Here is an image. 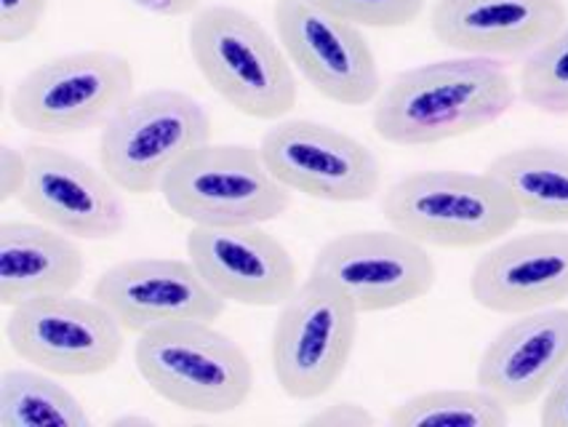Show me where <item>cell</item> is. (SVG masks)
I'll return each instance as SVG.
<instances>
[{"instance_id": "obj_24", "label": "cell", "mask_w": 568, "mask_h": 427, "mask_svg": "<svg viewBox=\"0 0 568 427\" xmlns=\"http://www.w3.org/2000/svg\"><path fill=\"white\" fill-rule=\"evenodd\" d=\"M361 30H400L425 14L427 0H310Z\"/></svg>"}, {"instance_id": "obj_27", "label": "cell", "mask_w": 568, "mask_h": 427, "mask_svg": "<svg viewBox=\"0 0 568 427\" xmlns=\"http://www.w3.org/2000/svg\"><path fill=\"white\" fill-rule=\"evenodd\" d=\"M310 427H374L376 417L363 404L355 400H336V404L323 406L305 419Z\"/></svg>"}, {"instance_id": "obj_19", "label": "cell", "mask_w": 568, "mask_h": 427, "mask_svg": "<svg viewBox=\"0 0 568 427\" xmlns=\"http://www.w3.org/2000/svg\"><path fill=\"white\" fill-rule=\"evenodd\" d=\"M85 256L78 238L32 220L0 222V305L54 294H70L83 284Z\"/></svg>"}, {"instance_id": "obj_11", "label": "cell", "mask_w": 568, "mask_h": 427, "mask_svg": "<svg viewBox=\"0 0 568 427\" xmlns=\"http://www.w3.org/2000/svg\"><path fill=\"white\" fill-rule=\"evenodd\" d=\"M273 22L296 75L315 94L342 108H366L379 100L385 89L379 62L358 24L310 0H275Z\"/></svg>"}, {"instance_id": "obj_4", "label": "cell", "mask_w": 568, "mask_h": 427, "mask_svg": "<svg viewBox=\"0 0 568 427\" xmlns=\"http://www.w3.org/2000/svg\"><path fill=\"white\" fill-rule=\"evenodd\" d=\"M134 366L144 385L193 414H230L254 393V364L214 324H176L139 334Z\"/></svg>"}, {"instance_id": "obj_21", "label": "cell", "mask_w": 568, "mask_h": 427, "mask_svg": "<svg viewBox=\"0 0 568 427\" xmlns=\"http://www.w3.org/2000/svg\"><path fill=\"white\" fill-rule=\"evenodd\" d=\"M81 398L43 369L0 374V427H89Z\"/></svg>"}, {"instance_id": "obj_8", "label": "cell", "mask_w": 568, "mask_h": 427, "mask_svg": "<svg viewBox=\"0 0 568 427\" xmlns=\"http://www.w3.org/2000/svg\"><path fill=\"white\" fill-rule=\"evenodd\" d=\"M361 313L332 286L310 278L281 305L270 342L275 383L292 400L334 390L353 358Z\"/></svg>"}, {"instance_id": "obj_17", "label": "cell", "mask_w": 568, "mask_h": 427, "mask_svg": "<svg viewBox=\"0 0 568 427\" xmlns=\"http://www.w3.org/2000/svg\"><path fill=\"white\" fill-rule=\"evenodd\" d=\"M568 366V307L515 315L486 345L475 385L494 393L507 409H526L545 398Z\"/></svg>"}, {"instance_id": "obj_7", "label": "cell", "mask_w": 568, "mask_h": 427, "mask_svg": "<svg viewBox=\"0 0 568 427\" xmlns=\"http://www.w3.org/2000/svg\"><path fill=\"white\" fill-rule=\"evenodd\" d=\"M131 59L115 51H72L19 78L9 110L30 134L68 136L102 129L136 94Z\"/></svg>"}, {"instance_id": "obj_28", "label": "cell", "mask_w": 568, "mask_h": 427, "mask_svg": "<svg viewBox=\"0 0 568 427\" xmlns=\"http://www.w3.org/2000/svg\"><path fill=\"white\" fill-rule=\"evenodd\" d=\"M539 423L545 427H568V366L541 398Z\"/></svg>"}, {"instance_id": "obj_22", "label": "cell", "mask_w": 568, "mask_h": 427, "mask_svg": "<svg viewBox=\"0 0 568 427\" xmlns=\"http://www.w3.org/2000/svg\"><path fill=\"white\" fill-rule=\"evenodd\" d=\"M393 427H505L507 409L494 393L475 387H433L393 406Z\"/></svg>"}, {"instance_id": "obj_25", "label": "cell", "mask_w": 568, "mask_h": 427, "mask_svg": "<svg viewBox=\"0 0 568 427\" xmlns=\"http://www.w3.org/2000/svg\"><path fill=\"white\" fill-rule=\"evenodd\" d=\"M49 0H0V41L22 43L41 30Z\"/></svg>"}, {"instance_id": "obj_1", "label": "cell", "mask_w": 568, "mask_h": 427, "mask_svg": "<svg viewBox=\"0 0 568 427\" xmlns=\"http://www.w3.org/2000/svg\"><path fill=\"white\" fill-rule=\"evenodd\" d=\"M515 96L510 72L497 59H438L403 70L382 89L372 126L395 148H427L494 126Z\"/></svg>"}, {"instance_id": "obj_9", "label": "cell", "mask_w": 568, "mask_h": 427, "mask_svg": "<svg viewBox=\"0 0 568 427\" xmlns=\"http://www.w3.org/2000/svg\"><path fill=\"white\" fill-rule=\"evenodd\" d=\"M310 278L339 292L361 315H372L425 299L438 281V265L430 248L400 230H349L323 243Z\"/></svg>"}, {"instance_id": "obj_20", "label": "cell", "mask_w": 568, "mask_h": 427, "mask_svg": "<svg viewBox=\"0 0 568 427\" xmlns=\"http://www.w3.org/2000/svg\"><path fill=\"white\" fill-rule=\"evenodd\" d=\"M510 195L520 220L547 227L568 225V150L528 144L499 153L486 166Z\"/></svg>"}, {"instance_id": "obj_15", "label": "cell", "mask_w": 568, "mask_h": 427, "mask_svg": "<svg viewBox=\"0 0 568 427\" xmlns=\"http://www.w3.org/2000/svg\"><path fill=\"white\" fill-rule=\"evenodd\" d=\"M184 252L224 302L281 307L300 288L294 254L264 225L193 227Z\"/></svg>"}, {"instance_id": "obj_18", "label": "cell", "mask_w": 568, "mask_h": 427, "mask_svg": "<svg viewBox=\"0 0 568 427\" xmlns=\"http://www.w3.org/2000/svg\"><path fill=\"white\" fill-rule=\"evenodd\" d=\"M568 24L564 0H435V41L465 57H528Z\"/></svg>"}, {"instance_id": "obj_13", "label": "cell", "mask_w": 568, "mask_h": 427, "mask_svg": "<svg viewBox=\"0 0 568 427\" xmlns=\"http://www.w3.org/2000/svg\"><path fill=\"white\" fill-rule=\"evenodd\" d=\"M91 297L102 302L134 337L195 321L214 324L227 307L193 262L174 256H131L115 262L99 275Z\"/></svg>"}, {"instance_id": "obj_16", "label": "cell", "mask_w": 568, "mask_h": 427, "mask_svg": "<svg viewBox=\"0 0 568 427\" xmlns=\"http://www.w3.org/2000/svg\"><path fill=\"white\" fill-rule=\"evenodd\" d=\"M470 297L497 315H524L568 299V230H534L497 241L475 262Z\"/></svg>"}, {"instance_id": "obj_12", "label": "cell", "mask_w": 568, "mask_h": 427, "mask_svg": "<svg viewBox=\"0 0 568 427\" xmlns=\"http://www.w3.org/2000/svg\"><path fill=\"white\" fill-rule=\"evenodd\" d=\"M260 153L283 187L313 201L366 203L382 193L379 157L328 123L277 121L264 131Z\"/></svg>"}, {"instance_id": "obj_23", "label": "cell", "mask_w": 568, "mask_h": 427, "mask_svg": "<svg viewBox=\"0 0 568 427\" xmlns=\"http://www.w3.org/2000/svg\"><path fill=\"white\" fill-rule=\"evenodd\" d=\"M518 91L537 113L568 115V24L526 57Z\"/></svg>"}, {"instance_id": "obj_5", "label": "cell", "mask_w": 568, "mask_h": 427, "mask_svg": "<svg viewBox=\"0 0 568 427\" xmlns=\"http://www.w3.org/2000/svg\"><path fill=\"white\" fill-rule=\"evenodd\" d=\"M214 136L206 104L180 89L139 91L102 126L99 169L125 195L161 193L169 171Z\"/></svg>"}, {"instance_id": "obj_26", "label": "cell", "mask_w": 568, "mask_h": 427, "mask_svg": "<svg viewBox=\"0 0 568 427\" xmlns=\"http://www.w3.org/2000/svg\"><path fill=\"white\" fill-rule=\"evenodd\" d=\"M30 174V155L28 148H14L3 144L0 148V203L19 201L24 182Z\"/></svg>"}, {"instance_id": "obj_3", "label": "cell", "mask_w": 568, "mask_h": 427, "mask_svg": "<svg viewBox=\"0 0 568 427\" xmlns=\"http://www.w3.org/2000/svg\"><path fill=\"white\" fill-rule=\"evenodd\" d=\"M387 225L427 248L470 252L518 227L520 214L488 171L427 169L400 176L382 199Z\"/></svg>"}, {"instance_id": "obj_14", "label": "cell", "mask_w": 568, "mask_h": 427, "mask_svg": "<svg viewBox=\"0 0 568 427\" xmlns=\"http://www.w3.org/2000/svg\"><path fill=\"white\" fill-rule=\"evenodd\" d=\"M30 174L19 203L32 220L78 241H110L125 230L123 190L68 150L30 144Z\"/></svg>"}, {"instance_id": "obj_10", "label": "cell", "mask_w": 568, "mask_h": 427, "mask_svg": "<svg viewBox=\"0 0 568 427\" xmlns=\"http://www.w3.org/2000/svg\"><path fill=\"white\" fill-rule=\"evenodd\" d=\"M129 332L102 302L54 294L11 307L6 339L14 356L57 377H99L118 366Z\"/></svg>"}, {"instance_id": "obj_2", "label": "cell", "mask_w": 568, "mask_h": 427, "mask_svg": "<svg viewBox=\"0 0 568 427\" xmlns=\"http://www.w3.org/2000/svg\"><path fill=\"white\" fill-rule=\"evenodd\" d=\"M195 70L222 102L254 121H281L300 102V78L277 38L248 11L203 6L187 28Z\"/></svg>"}, {"instance_id": "obj_6", "label": "cell", "mask_w": 568, "mask_h": 427, "mask_svg": "<svg viewBox=\"0 0 568 427\" xmlns=\"http://www.w3.org/2000/svg\"><path fill=\"white\" fill-rule=\"evenodd\" d=\"M161 195L171 214L193 227L267 225L292 209V190L251 144H201L169 171Z\"/></svg>"}, {"instance_id": "obj_29", "label": "cell", "mask_w": 568, "mask_h": 427, "mask_svg": "<svg viewBox=\"0 0 568 427\" xmlns=\"http://www.w3.org/2000/svg\"><path fill=\"white\" fill-rule=\"evenodd\" d=\"M125 3L155 17H193L197 9H203V0H125Z\"/></svg>"}]
</instances>
